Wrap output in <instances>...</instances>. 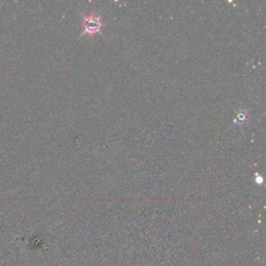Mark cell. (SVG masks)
<instances>
[{"label": "cell", "mask_w": 266, "mask_h": 266, "mask_svg": "<svg viewBox=\"0 0 266 266\" xmlns=\"http://www.w3.org/2000/svg\"><path fill=\"white\" fill-rule=\"evenodd\" d=\"M102 28H103V23H102L101 17L99 15L91 13L89 16H83V32H81V36H94L99 34Z\"/></svg>", "instance_id": "1"}]
</instances>
